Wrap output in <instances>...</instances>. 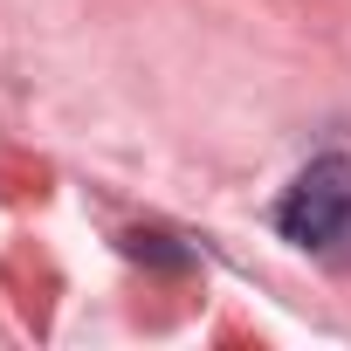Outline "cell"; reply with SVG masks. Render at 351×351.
<instances>
[{"label":"cell","instance_id":"6da1fadb","mask_svg":"<svg viewBox=\"0 0 351 351\" xmlns=\"http://www.w3.org/2000/svg\"><path fill=\"white\" fill-rule=\"evenodd\" d=\"M276 221L296 248H330L351 228V158H310L296 172V186L282 193Z\"/></svg>","mask_w":351,"mask_h":351}]
</instances>
